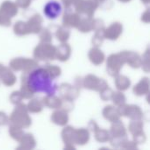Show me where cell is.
Wrapping results in <instances>:
<instances>
[{"label":"cell","instance_id":"cell-1","mask_svg":"<svg viewBox=\"0 0 150 150\" xmlns=\"http://www.w3.org/2000/svg\"><path fill=\"white\" fill-rule=\"evenodd\" d=\"M29 89L34 93H45L47 96H54L57 91V85L50 73L43 69L39 68L33 70L27 78Z\"/></svg>","mask_w":150,"mask_h":150},{"label":"cell","instance_id":"cell-2","mask_svg":"<svg viewBox=\"0 0 150 150\" xmlns=\"http://www.w3.org/2000/svg\"><path fill=\"white\" fill-rule=\"evenodd\" d=\"M62 8L61 4L55 0L48 1L44 6V14L49 19L57 18L62 14Z\"/></svg>","mask_w":150,"mask_h":150}]
</instances>
